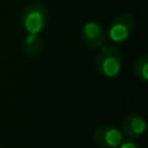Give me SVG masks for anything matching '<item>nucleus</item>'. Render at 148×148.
Here are the masks:
<instances>
[{
	"label": "nucleus",
	"instance_id": "obj_5",
	"mask_svg": "<svg viewBox=\"0 0 148 148\" xmlns=\"http://www.w3.org/2000/svg\"><path fill=\"white\" fill-rule=\"evenodd\" d=\"M108 35L100 23L88 21L82 26V40L90 48H100L104 46Z\"/></svg>",
	"mask_w": 148,
	"mask_h": 148
},
{
	"label": "nucleus",
	"instance_id": "obj_1",
	"mask_svg": "<svg viewBox=\"0 0 148 148\" xmlns=\"http://www.w3.org/2000/svg\"><path fill=\"white\" fill-rule=\"evenodd\" d=\"M96 72L105 78H114L122 68V55L114 46H103L95 60Z\"/></svg>",
	"mask_w": 148,
	"mask_h": 148
},
{
	"label": "nucleus",
	"instance_id": "obj_7",
	"mask_svg": "<svg viewBox=\"0 0 148 148\" xmlns=\"http://www.w3.org/2000/svg\"><path fill=\"white\" fill-rule=\"evenodd\" d=\"M43 47L44 42L39 36V34L26 33L25 38L22 39V51L30 57H35L40 55L43 51Z\"/></svg>",
	"mask_w": 148,
	"mask_h": 148
},
{
	"label": "nucleus",
	"instance_id": "obj_4",
	"mask_svg": "<svg viewBox=\"0 0 148 148\" xmlns=\"http://www.w3.org/2000/svg\"><path fill=\"white\" fill-rule=\"evenodd\" d=\"M94 142L99 148H118L123 143V135L112 125H101L94 131Z\"/></svg>",
	"mask_w": 148,
	"mask_h": 148
},
{
	"label": "nucleus",
	"instance_id": "obj_8",
	"mask_svg": "<svg viewBox=\"0 0 148 148\" xmlns=\"http://www.w3.org/2000/svg\"><path fill=\"white\" fill-rule=\"evenodd\" d=\"M134 74L135 77L142 82L148 81V56L147 55H142L134 64Z\"/></svg>",
	"mask_w": 148,
	"mask_h": 148
},
{
	"label": "nucleus",
	"instance_id": "obj_2",
	"mask_svg": "<svg viewBox=\"0 0 148 148\" xmlns=\"http://www.w3.org/2000/svg\"><path fill=\"white\" fill-rule=\"evenodd\" d=\"M49 20V10L42 3L30 4L22 10L20 23L26 33L39 34L47 26Z\"/></svg>",
	"mask_w": 148,
	"mask_h": 148
},
{
	"label": "nucleus",
	"instance_id": "obj_3",
	"mask_svg": "<svg viewBox=\"0 0 148 148\" xmlns=\"http://www.w3.org/2000/svg\"><path fill=\"white\" fill-rule=\"evenodd\" d=\"M135 29V20L129 13H122L112 21L107 35L114 43H123L130 38Z\"/></svg>",
	"mask_w": 148,
	"mask_h": 148
},
{
	"label": "nucleus",
	"instance_id": "obj_6",
	"mask_svg": "<svg viewBox=\"0 0 148 148\" xmlns=\"http://www.w3.org/2000/svg\"><path fill=\"white\" fill-rule=\"evenodd\" d=\"M121 129H122L121 133L123 136H126L130 140H135L144 134L147 129V123L142 116L133 113V114H129L123 118Z\"/></svg>",
	"mask_w": 148,
	"mask_h": 148
},
{
	"label": "nucleus",
	"instance_id": "obj_9",
	"mask_svg": "<svg viewBox=\"0 0 148 148\" xmlns=\"http://www.w3.org/2000/svg\"><path fill=\"white\" fill-rule=\"evenodd\" d=\"M118 148H143L140 144L135 143L134 140H129V142H125V143H121V146Z\"/></svg>",
	"mask_w": 148,
	"mask_h": 148
}]
</instances>
